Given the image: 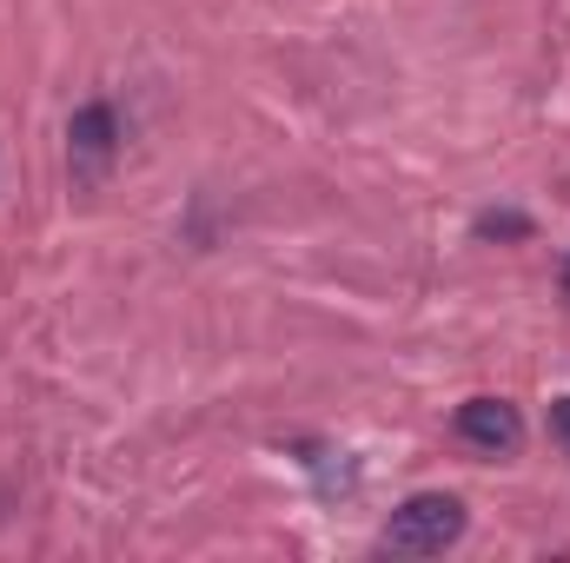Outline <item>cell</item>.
Here are the masks:
<instances>
[{
	"instance_id": "obj_3",
	"label": "cell",
	"mask_w": 570,
	"mask_h": 563,
	"mask_svg": "<svg viewBox=\"0 0 570 563\" xmlns=\"http://www.w3.org/2000/svg\"><path fill=\"white\" fill-rule=\"evenodd\" d=\"M458 437L484 457H511L524 444V418L504 398H471V405H458Z\"/></svg>"
},
{
	"instance_id": "obj_5",
	"label": "cell",
	"mask_w": 570,
	"mask_h": 563,
	"mask_svg": "<svg viewBox=\"0 0 570 563\" xmlns=\"http://www.w3.org/2000/svg\"><path fill=\"white\" fill-rule=\"evenodd\" d=\"M551 437L564 444V457H570V398H551Z\"/></svg>"
},
{
	"instance_id": "obj_4",
	"label": "cell",
	"mask_w": 570,
	"mask_h": 563,
	"mask_svg": "<svg viewBox=\"0 0 570 563\" xmlns=\"http://www.w3.org/2000/svg\"><path fill=\"white\" fill-rule=\"evenodd\" d=\"M478 239H531V219L524 213H484L478 219Z\"/></svg>"
},
{
	"instance_id": "obj_6",
	"label": "cell",
	"mask_w": 570,
	"mask_h": 563,
	"mask_svg": "<svg viewBox=\"0 0 570 563\" xmlns=\"http://www.w3.org/2000/svg\"><path fill=\"white\" fill-rule=\"evenodd\" d=\"M564 292H570V259H564Z\"/></svg>"
},
{
	"instance_id": "obj_1",
	"label": "cell",
	"mask_w": 570,
	"mask_h": 563,
	"mask_svg": "<svg viewBox=\"0 0 570 563\" xmlns=\"http://www.w3.org/2000/svg\"><path fill=\"white\" fill-rule=\"evenodd\" d=\"M458 537H464V504L444 497V491H419V497H405L385 517V537L379 544L399 551V557H444Z\"/></svg>"
},
{
	"instance_id": "obj_2",
	"label": "cell",
	"mask_w": 570,
	"mask_h": 563,
	"mask_svg": "<svg viewBox=\"0 0 570 563\" xmlns=\"http://www.w3.org/2000/svg\"><path fill=\"white\" fill-rule=\"evenodd\" d=\"M114 152H120V113L107 107V100H87L73 120H67V166H73V179H107V166H114Z\"/></svg>"
}]
</instances>
